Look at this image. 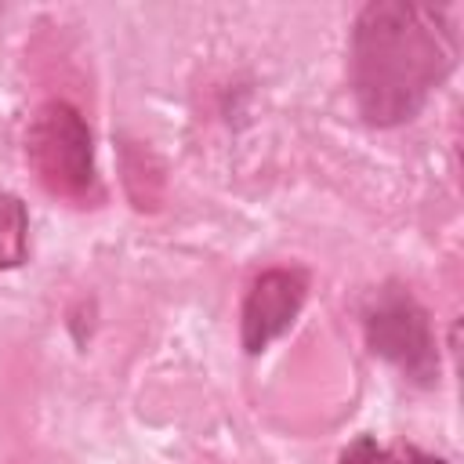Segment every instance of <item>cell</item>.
<instances>
[{"label":"cell","instance_id":"obj_1","mask_svg":"<svg viewBox=\"0 0 464 464\" xmlns=\"http://www.w3.org/2000/svg\"><path fill=\"white\" fill-rule=\"evenodd\" d=\"M460 58L457 18L442 4L373 0L352 22L348 83L370 127H402L450 80Z\"/></svg>","mask_w":464,"mask_h":464},{"label":"cell","instance_id":"obj_2","mask_svg":"<svg viewBox=\"0 0 464 464\" xmlns=\"http://www.w3.org/2000/svg\"><path fill=\"white\" fill-rule=\"evenodd\" d=\"M25 156L36 181L69 203H83L98 192L94 138L83 112L69 102H44L25 130Z\"/></svg>","mask_w":464,"mask_h":464},{"label":"cell","instance_id":"obj_3","mask_svg":"<svg viewBox=\"0 0 464 464\" xmlns=\"http://www.w3.org/2000/svg\"><path fill=\"white\" fill-rule=\"evenodd\" d=\"M362 330L370 352L392 362L410 384L431 388L439 381V344L431 319L406 286H381L362 308Z\"/></svg>","mask_w":464,"mask_h":464},{"label":"cell","instance_id":"obj_4","mask_svg":"<svg viewBox=\"0 0 464 464\" xmlns=\"http://www.w3.org/2000/svg\"><path fill=\"white\" fill-rule=\"evenodd\" d=\"M308 297V272L290 268H268L261 272L239 308V344L246 355H261L272 341H279L301 315Z\"/></svg>","mask_w":464,"mask_h":464},{"label":"cell","instance_id":"obj_5","mask_svg":"<svg viewBox=\"0 0 464 464\" xmlns=\"http://www.w3.org/2000/svg\"><path fill=\"white\" fill-rule=\"evenodd\" d=\"M337 464H446V460L410 442H381L373 435H359L341 450Z\"/></svg>","mask_w":464,"mask_h":464},{"label":"cell","instance_id":"obj_6","mask_svg":"<svg viewBox=\"0 0 464 464\" xmlns=\"http://www.w3.org/2000/svg\"><path fill=\"white\" fill-rule=\"evenodd\" d=\"M29 254V214L14 192H0V268H18Z\"/></svg>","mask_w":464,"mask_h":464}]
</instances>
